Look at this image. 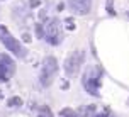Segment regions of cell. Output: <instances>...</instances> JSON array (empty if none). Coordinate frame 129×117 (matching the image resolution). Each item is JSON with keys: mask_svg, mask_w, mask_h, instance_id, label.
Instances as JSON below:
<instances>
[{"mask_svg": "<svg viewBox=\"0 0 129 117\" xmlns=\"http://www.w3.org/2000/svg\"><path fill=\"white\" fill-rule=\"evenodd\" d=\"M102 70L99 66H90L83 75V87L90 95H99V85H100Z\"/></svg>", "mask_w": 129, "mask_h": 117, "instance_id": "obj_1", "label": "cell"}, {"mask_svg": "<svg viewBox=\"0 0 129 117\" xmlns=\"http://www.w3.org/2000/svg\"><path fill=\"white\" fill-rule=\"evenodd\" d=\"M58 73V61L53 56H48V58L43 61V68H41V76H39V82L43 87H49L53 83V80Z\"/></svg>", "mask_w": 129, "mask_h": 117, "instance_id": "obj_2", "label": "cell"}, {"mask_svg": "<svg viewBox=\"0 0 129 117\" xmlns=\"http://www.w3.org/2000/svg\"><path fill=\"white\" fill-rule=\"evenodd\" d=\"M0 41H2L4 46H5L10 53H14L17 58H24V56H26V49L22 48V44L7 31L4 26H0Z\"/></svg>", "mask_w": 129, "mask_h": 117, "instance_id": "obj_3", "label": "cell"}, {"mask_svg": "<svg viewBox=\"0 0 129 117\" xmlns=\"http://www.w3.org/2000/svg\"><path fill=\"white\" fill-rule=\"evenodd\" d=\"M85 59V51L83 49H75V51L68 54V58L64 59V71L68 76H77L80 68H82V63Z\"/></svg>", "mask_w": 129, "mask_h": 117, "instance_id": "obj_4", "label": "cell"}, {"mask_svg": "<svg viewBox=\"0 0 129 117\" xmlns=\"http://www.w3.org/2000/svg\"><path fill=\"white\" fill-rule=\"evenodd\" d=\"M44 37L49 44L56 46L61 43V26H59L58 19H49L44 24Z\"/></svg>", "mask_w": 129, "mask_h": 117, "instance_id": "obj_5", "label": "cell"}, {"mask_svg": "<svg viewBox=\"0 0 129 117\" xmlns=\"http://www.w3.org/2000/svg\"><path fill=\"white\" fill-rule=\"evenodd\" d=\"M14 73H15L14 59L10 56H7V54H0V80L2 82H9Z\"/></svg>", "mask_w": 129, "mask_h": 117, "instance_id": "obj_6", "label": "cell"}, {"mask_svg": "<svg viewBox=\"0 0 129 117\" xmlns=\"http://www.w3.org/2000/svg\"><path fill=\"white\" fill-rule=\"evenodd\" d=\"M68 7L78 15H85L90 12L92 0H68Z\"/></svg>", "mask_w": 129, "mask_h": 117, "instance_id": "obj_7", "label": "cell"}, {"mask_svg": "<svg viewBox=\"0 0 129 117\" xmlns=\"http://www.w3.org/2000/svg\"><path fill=\"white\" fill-rule=\"evenodd\" d=\"M7 105H9V107H20V105H22V98H20V97H12V98H9Z\"/></svg>", "mask_w": 129, "mask_h": 117, "instance_id": "obj_8", "label": "cell"}, {"mask_svg": "<svg viewBox=\"0 0 129 117\" xmlns=\"http://www.w3.org/2000/svg\"><path fill=\"white\" fill-rule=\"evenodd\" d=\"M39 117H53V112L49 110V107L43 105V107H41V110H39Z\"/></svg>", "mask_w": 129, "mask_h": 117, "instance_id": "obj_9", "label": "cell"}, {"mask_svg": "<svg viewBox=\"0 0 129 117\" xmlns=\"http://www.w3.org/2000/svg\"><path fill=\"white\" fill-rule=\"evenodd\" d=\"M61 117H77V115H75V112L71 109H63L61 110Z\"/></svg>", "mask_w": 129, "mask_h": 117, "instance_id": "obj_10", "label": "cell"}, {"mask_svg": "<svg viewBox=\"0 0 129 117\" xmlns=\"http://www.w3.org/2000/svg\"><path fill=\"white\" fill-rule=\"evenodd\" d=\"M107 12L110 14V15H114V9H112V0H107Z\"/></svg>", "mask_w": 129, "mask_h": 117, "instance_id": "obj_11", "label": "cell"}, {"mask_svg": "<svg viewBox=\"0 0 129 117\" xmlns=\"http://www.w3.org/2000/svg\"><path fill=\"white\" fill-rule=\"evenodd\" d=\"M36 31H38V36H39V37H43V27L38 26V27H36Z\"/></svg>", "mask_w": 129, "mask_h": 117, "instance_id": "obj_12", "label": "cell"}, {"mask_svg": "<svg viewBox=\"0 0 129 117\" xmlns=\"http://www.w3.org/2000/svg\"><path fill=\"white\" fill-rule=\"evenodd\" d=\"M38 4H39L38 0H31V5H32V7H36V5H38Z\"/></svg>", "mask_w": 129, "mask_h": 117, "instance_id": "obj_13", "label": "cell"}, {"mask_svg": "<svg viewBox=\"0 0 129 117\" xmlns=\"http://www.w3.org/2000/svg\"><path fill=\"white\" fill-rule=\"evenodd\" d=\"M24 41H27V43L31 41V37H29V34H24Z\"/></svg>", "mask_w": 129, "mask_h": 117, "instance_id": "obj_14", "label": "cell"}, {"mask_svg": "<svg viewBox=\"0 0 129 117\" xmlns=\"http://www.w3.org/2000/svg\"><path fill=\"white\" fill-rule=\"evenodd\" d=\"M105 117H114V115H109V114H105Z\"/></svg>", "mask_w": 129, "mask_h": 117, "instance_id": "obj_15", "label": "cell"}, {"mask_svg": "<svg viewBox=\"0 0 129 117\" xmlns=\"http://www.w3.org/2000/svg\"><path fill=\"white\" fill-rule=\"evenodd\" d=\"M0 97H2V93H0Z\"/></svg>", "mask_w": 129, "mask_h": 117, "instance_id": "obj_16", "label": "cell"}]
</instances>
